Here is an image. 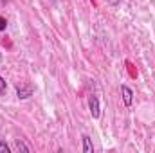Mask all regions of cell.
<instances>
[{
  "instance_id": "obj_1",
  "label": "cell",
  "mask_w": 155,
  "mask_h": 153,
  "mask_svg": "<svg viewBox=\"0 0 155 153\" xmlns=\"http://www.w3.org/2000/svg\"><path fill=\"white\" fill-rule=\"evenodd\" d=\"M15 90H16V97L18 99H29L33 96V92H35L33 85H29V83H20V85H16Z\"/></svg>"
},
{
  "instance_id": "obj_2",
  "label": "cell",
  "mask_w": 155,
  "mask_h": 153,
  "mask_svg": "<svg viewBox=\"0 0 155 153\" xmlns=\"http://www.w3.org/2000/svg\"><path fill=\"white\" fill-rule=\"evenodd\" d=\"M88 108H90V115L94 119H99L101 117V105H99L97 96H90L88 97Z\"/></svg>"
},
{
  "instance_id": "obj_3",
  "label": "cell",
  "mask_w": 155,
  "mask_h": 153,
  "mask_svg": "<svg viewBox=\"0 0 155 153\" xmlns=\"http://www.w3.org/2000/svg\"><path fill=\"white\" fill-rule=\"evenodd\" d=\"M121 97H123L124 106L130 108L132 103H134V90H132L130 86H126V85H121Z\"/></svg>"
},
{
  "instance_id": "obj_4",
  "label": "cell",
  "mask_w": 155,
  "mask_h": 153,
  "mask_svg": "<svg viewBox=\"0 0 155 153\" xmlns=\"http://www.w3.org/2000/svg\"><path fill=\"white\" fill-rule=\"evenodd\" d=\"M81 141H83V153H94V146L88 135H81Z\"/></svg>"
},
{
  "instance_id": "obj_5",
  "label": "cell",
  "mask_w": 155,
  "mask_h": 153,
  "mask_svg": "<svg viewBox=\"0 0 155 153\" xmlns=\"http://www.w3.org/2000/svg\"><path fill=\"white\" fill-rule=\"evenodd\" d=\"M15 148L18 150V151H24V153H31V146L29 144H25L22 139H16L15 141Z\"/></svg>"
},
{
  "instance_id": "obj_6",
  "label": "cell",
  "mask_w": 155,
  "mask_h": 153,
  "mask_svg": "<svg viewBox=\"0 0 155 153\" xmlns=\"http://www.w3.org/2000/svg\"><path fill=\"white\" fill-rule=\"evenodd\" d=\"M5 90H7V81H5V77L0 76V96H4Z\"/></svg>"
},
{
  "instance_id": "obj_7",
  "label": "cell",
  "mask_w": 155,
  "mask_h": 153,
  "mask_svg": "<svg viewBox=\"0 0 155 153\" xmlns=\"http://www.w3.org/2000/svg\"><path fill=\"white\" fill-rule=\"evenodd\" d=\"M9 151H11L9 144H7L5 141H0V153H9Z\"/></svg>"
},
{
  "instance_id": "obj_8",
  "label": "cell",
  "mask_w": 155,
  "mask_h": 153,
  "mask_svg": "<svg viewBox=\"0 0 155 153\" xmlns=\"http://www.w3.org/2000/svg\"><path fill=\"white\" fill-rule=\"evenodd\" d=\"M5 27H7V20L4 16H0V31H5Z\"/></svg>"
}]
</instances>
